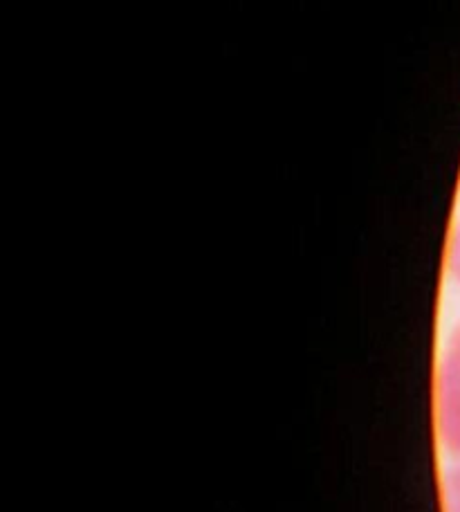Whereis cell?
<instances>
[{"mask_svg": "<svg viewBox=\"0 0 460 512\" xmlns=\"http://www.w3.org/2000/svg\"><path fill=\"white\" fill-rule=\"evenodd\" d=\"M445 265H447L449 277H452V281H456L460 286V221L454 225L452 236H449Z\"/></svg>", "mask_w": 460, "mask_h": 512, "instance_id": "3957f363", "label": "cell"}, {"mask_svg": "<svg viewBox=\"0 0 460 512\" xmlns=\"http://www.w3.org/2000/svg\"><path fill=\"white\" fill-rule=\"evenodd\" d=\"M449 349L460 351V322L456 324V328L452 331V337H449Z\"/></svg>", "mask_w": 460, "mask_h": 512, "instance_id": "277c9868", "label": "cell"}, {"mask_svg": "<svg viewBox=\"0 0 460 512\" xmlns=\"http://www.w3.org/2000/svg\"><path fill=\"white\" fill-rule=\"evenodd\" d=\"M436 434L443 450L460 461V351L447 349L436 371Z\"/></svg>", "mask_w": 460, "mask_h": 512, "instance_id": "6da1fadb", "label": "cell"}, {"mask_svg": "<svg viewBox=\"0 0 460 512\" xmlns=\"http://www.w3.org/2000/svg\"><path fill=\"white\" fill-rule=\"evenodd\" d=\"M440 501L445 512H460V461L443 472L440 479Z\"/></svg>", "mask_w": 460, "mask_h": 512, "instance_id": "7a4b0ae2", "label": "cell"}]
</instances>
